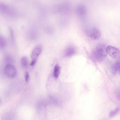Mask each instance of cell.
<instances>
[{"label": "cell", "instance_id": "cell-9", "mask_svg": "<svg viewBox=\"0 0 120 120\" xmlns=\"http://www.w3.org/2000/svg\"><path fill=\"white\" fill-rule=\"evenodd\" d=\"M120 66V63L119 62L116 63L112 66V71L113 75H116Z\"/></svg>", "mask_w": 120, "mask_h": 120}, {"label": "cell", "instance_id": "cell-8", "mask_svg": "<svg viewBox=\"0 0 120 120\" xmlns=\"http://www.w3.org/2000/svg\"><path fill=\"white\" fill-rule=\"evenodd\" d=\"M76 52V50L74 48L70 47L66 49L65 52V54L66 56H71L74 55Z\"/></svg>", "mask_w": 120, "mask_h": 120}, {"label": "cell", "instance_id": "cell-2", "mask_svg": "<svg viewBox=\"0 0 120 120\" xmlns=\"http://www.w3.org/2000/svg\"><path fill=\"white\" fill-rule=\"evenodd\" d=\"M59 4V13L63 15H66L70 13L71 10V5L69 1H65Z\"/></svg>", "mask_w": 120, "mask_h": 120}, {"label": "cell", "instance_id": "cell-5", "mask_svg": "<svg viewBox=\"0 0 120 120\" xmlns=\"http://www.w3.org/2000/svg\"><path fill=\"white\" fill-rule=\"evenodd\" d=\"M88 34L92 39L97 40L101 37V33L100 30L98 28L94 27L88 32Z\"/></svg>", "mask_w": 120, "mask_h": 120}, {"label": "cell", "instance_id": "cell-10", "mask_svg": "<svg viewBox=\"0 0 120 120\" xmlns=\"http://www.w3.org/2000/svg\"><path fill=\"white\" fill-rule=\"evenodd\" d=\"M60 70V68L58 64L56 65L54 67V74L56 78H57L59 75Z\"/></svg>", "mask_w": 120, "mask_h": 120}, {"label": "cell", "instance_id": "cell-1", "mask_svg": "<svg viewBox=\"0 0 120 120\" xmlns=\"http://www.w3.org/2000/svg\"><path fill=\"white\" fill-rule=\"evenodd\" d=\"M94 54L98 61H101L103 60L107 54L105 45L102 44L98 45L94 50Z\"/></svg>", "mask_w": 120, "mask_h": 120}, {"label": "cell", "instance_id": "cell-3", "mask_svg": "<svg viewBox=\"0 0 120 120\" xmlns=\"http://www.w3.org/2000/svg\"><path fill=\"white\" fill-rule=\"evenodd\" d=\"M106 51L107 54L113 58L118 59L120 58V50L115 47L108 46L106 47Z\"/></svg>", "mask_w": 120, "mask_h": 120}, {"label": "cell", "instance_id": "cell-13", "mask_svg": "<svg viewBox=\"0 0 120 120\" xmlns=\"http://www.w3.org/2000/svg\"><path fill=\"white\" fill-rule=\"evenodd\" d=\"M119 111V109L117 108L111 111L109 113V117H111L113 116L118 113Z\"/></svg>", "mask_w": 120, "mask_h": 120}, {"label": "cell", "instance_id": "cell-7", "mask_svg": "<svg viewBox=\"0 0 120 120\" xmlns=\"http://www.w3.org/2000/svg\"><path fill=\"white\" fill-rule=\"evenodd\" d=\"M42 49V46L40 45H38L34 48L32 52L31 55L32 60H37L38 58L41 53Z\"/></svg>", "mask_w": 120, "mask_h": 120}, {"label": "cell", "instance_id": "cell-14", "mask_svg": "<svg viewBox=\"0 0 120 120\" xmlns=\"http://www.w3.org/2000/svg\"><path fill=\"white\" fill-rule=\"evenodd\" d=\"M29 77V74L28 72H26L25 74V78L26 82L28 81Z\"/></svg>", "mask_w": 120, "mask_h": 120}, {"label": "cell", "instance_id": "cell-11", "mask_svg": "<svg viewBox=\"0 0 120 120\" xmlns=\"http://www.w3.org/2000/svg\"><path fill=\"white\" fill-rule=\"evenodd\" d=\"M7 42L6 40L4 37L0 36V46L1 48L4 47L6 45Z\"/></svg>", "mask_w": 120, "mask_h": 120}, {"label": "cell", "instance_id": "cell-15", "mask_svg": "<svg viewBox=\"0 0 120 120\" xmlns=\"http://www.w3.org/2000/svg\"><path fill=\"white\" fill-rule=\"evenodd\" d=\"M118 71L119 72V74L120 75V66L118 69Z\"/></svg>", "mask_w": 120, "mask_h": 120}, {"label": "cell", "instance_id": "cell-12", "mask_svg": "<svg viewBox=\"0 0 120 120\" xmlns=\"http://www.w3.org/2000/svg\"><path fill=\"white\" fill-rule=\"evenodd\" d=\"M28 60L27 58L25 56H23L22 58L21 63V65L24 67L26 66L28 64Z\"/></svg>", "mask_w": 120, "mask_h": 120}, {"label": "cell", "instance_id": "cell-4", "mask_svg": "<svg viewBox=\"0 0 120 120\" xmlns=\"http://www.w3.org/2000/svg\"><path fill=\"white\" fill-rule=\"evenodd\" d=\"M4 72L6 75L10 78L14 77L16 73V70L15 68L11 64H8L5 66Z\"/></svg>", "mask_w": 120, "mask_h": 120}, {"label": "cell", "instance_id": "cell-6", "mask_svg": "<svg viewBox=\"0 0 120 120\" xmlns=\"http://www.w3.org/2000/svg\"><path fill=\"white\" fill-rule=\"evenodd\" d=\"M75 12L78 16L84 17L87 13V10L85 6L82 4H79L77 5L75 9Z\"/></svg>", "mask_w": 120, "mask_h": 120}]
</instances>
